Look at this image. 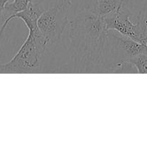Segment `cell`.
<instances>
[{"label":"cell","instance_id":"30bf717a","mask_svg":"<svg viewBox=\"0 0 147 148\" xmlns=\"http://www.w3.org/2000/svg\"><path fill=\"white\" fill-rule=\"evenodd\" d=\"M10 16V13L7 12L5 10L3 11H0V40H1V37L3 36V33L1 32V29H2L3 25H4V23H5L6 20ZM0 46H1V43H0Z\"/></svg>","mask_w":147,"mask_h":148},{"label":"cell","instance_id":"9c48e42d","mask_svg":"<svg viewBox=\"0 0 147 148\" xmlns=\"http://www.w3.org/2000/svg\"><path fill=\"white\" fill-rule=\"evenodd\" d=\"M136 69L137 73L147 74V53L141 54L128 61Z\"/></svg>","mask_w":147,"mask_h":148},{"label":"cell","instance_id":"5b68a950","mask_svg":"<svg viewBox=\"0 0 147 148\" xmlns=\"http://www.w3.org/2000/svg\"><path fill=\"white\" fill-rule=\"evenodd\" d=\"M44 51L28 33L15 55L7 63L0 64V73H20L35 70L40 67Z\"/></svg>","mask_w":147,"mask_h":148},{"label":"cell","instance_id":"ba28073f","mask_svg":"<svg viewBox=\"0 0 147 148\" xmlns=\"http://www.w3.org/2000/svg\"><path fill=\"white\" fill-rule=\"evenodd\" d=\"M32 1L33 0H13L12 2L7 3L4 10L12 15L25 10Z\"/></svg>","mask_w":147,"mask_h":148},{"label":"cell","instance_id":"8fae6325","mask_svg":"<svg viewBox=\"0 0 147 148\" xmlns=\"http://www.w3.org/2000/svg\"><path fill=\"white\" fill-rule=\"evenodd\" d=\"M12 0H0V11H3L4 10L5 6L7 5V3L10 2Z\"/></svg>","mask_w":147,"mask_h":148},{"label":"cell","instance_id":"8992f818","mask_svg":"<svg viewBox=\"0 0 147 148\" xmlns=\"http://www.w3.org/2000/svg\"><path fill=\"white\" fill-rule=\"evenodd\" d=\"M44 10H45L41 8L38 4H33L32 1L29 4L28 7L25 10L10 16L6 20L2 29H1V32L2 33H4V30L11 20H14V19H20L26 25L29 30L28 33L31 34V36H33L38 46L45 50L47 43H46L44 36L40 31L38 26H37V20H38L39 17Z\"/></svg>","mask_w":147,"mask_h":148},{"label":"cell","instance_id":"52a82bcc","mask_svg":"<svg viewBox=\"0 0 147 148\" xmlns=\"http://www.w3.org/2000/svg\"><path fill=\"white\" fill-rule=\"evenodd\" d=\"M125 0H82L78 11H86L98 17H105L116 12Z\"/></svg>","mask_w":147,"mask_h":148},{"label":"cell","instance_id":"7c38bea8","mask_svg":"<svg viewBox=\"0 0 147 148\" xmlns=\"http://www.w3.org/2000/svg\"><path fill=\"white\" fill-rule=\"evenodd\" d=\"M138 1H143V2H144V3H145V4H147V0H138Z\"/></svg>","mask_w":147,"mask_h":148},{"label":"cell","instance_id":"6da1fadb","mask_svg":"<svg viewBox=\"0 0 147 148\" xmlns=\"http://www.w3.org/2000/svg\"><path fill=\"white\" fill-rule=\"evenodd\" d=\"M69 51L76 67L86 69L102 66L105 39L108 30L105 18L78 11L68 23Z\"/></svg>","mask_w":147,"mask_h":148},{"label":"cell","instance_id":"277c9868","mask_svg":"<svg viewBox=\"0 0 147 148\" xmlns=\"http://www.w3.org/2000/svg\"><path fill=\"white\" fill-rule=\"evenodd\" d=\"M71 6V0H57L53 7L45 10L39 17L37 26L47 44L54 43L61 38L69 23L68 11Z\"/></svg>","mask_w":147,"mask_h":148},{"label":"cell","instance_id":"3957f363","mask_svg":"<svg viewBox=\"0 0 147 148\" xmlns=\"http://www.w3.org/2000/svg\"><path fill=\"white\" fill-rule=\"evenodd\" d=\"M133 16L132 12L123 4L116 12L105 17L106 30L117 31L121 36L147 46V20L142 12L136 17L135 23L131 20Z\"/></svg>","mask_w":147,"mask_h":148},{"label":"cell","instance_id":"7a4b0ae2","mask_svg":"<svg viewBox=\"0 0 147 148\" xmlns=\"http://www.w3.org/2000/svg\"><path fill=\"white\" fill-rule=\"evenodd\" d=\"M147 53V46L125 36L114 35L108 30L104 44L102 66L110 70L115 64L128 62L141 54Z\"/></svg>","mask_w":147,"mask_h":148}]
</instances>
